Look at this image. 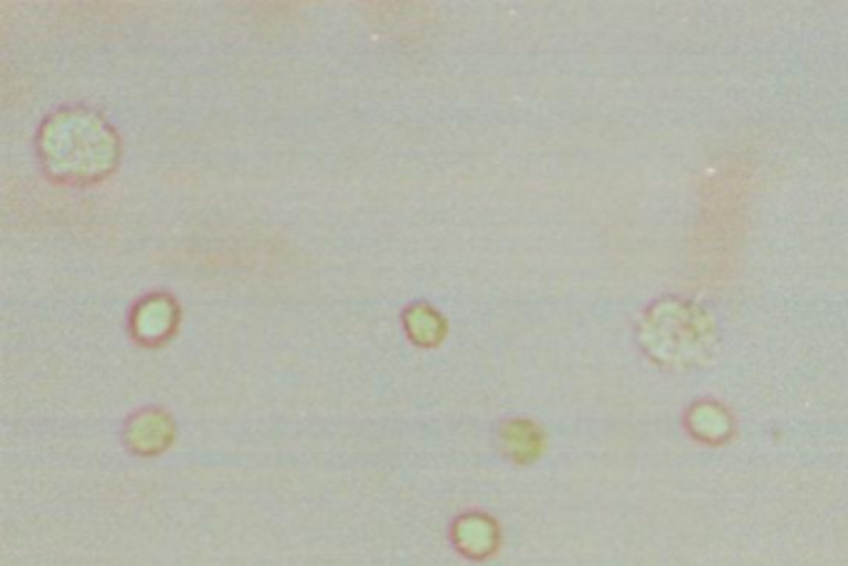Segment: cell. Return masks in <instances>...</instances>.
Listing matches in <instances>:
<instances>
[{"label":"cell","mask_w":848,"mask_h":566,"mask_svg":"<svg viewBox=\"0 0 848 566\" xmlns=\"http://www.w3.org/2000/svg\"><path fill=\"white\" fill-rule=\"evenodd\" d=\"M47 169L63 182H95L110 172L117 157V139L97 115L83 109L51 117L41 132Z\"/></svg>","instance_id":"1"},{"label":"cell","mask_w":848,"mask_h":566,"mask_svg":"<svg viewBox=\"0 0 848 566\" xmlns=\"http://www.w3.org/2000/svg\"><path fill=\"white\" fill-rule=\"evenodd\" d=\"M177 303L167 293L147 296L132 311V333L140 343L157 345L170 338L177 325Z\"/></svg>","instance_id":"2"},{"label":"cell","mask_w":848,"mask_h":566,"mask_svg":"<svg viewBox=\"0 0 848 566\" xmlns=\"http://www.w3.org/2000/svg\"><path fill=\"white\" fill-rule=\"evenodd\" d=\"M174 437L172 417L162 410L137 413L125 427V442L137 455H157L170 447Z\"/></svg>","instance_id":"3"},{"label":"cell","mask_w":848,"mask_h":566,"mask_svg":"<svg viewBox=\"0 0 848 566\" xmlns=\"http://www.w3.org/2000/svg\"><path fill=\"white\" fill-rule=\"evenodd\" d=\"M453 544L470 559H486L498 549L500 530L488 514H463L453 524Z\"/></svg>","instance_id":"4"},{"label":"cell","mask_w":848,"mask_h":566,"mask_svg":"<svg viewBox=\"0 0 848 566\" xmlns=\"http://www.w3.org/2000/svg\"><path fill=\"white\" fill-rule=\"evenodd\" d=\"M500 450L512 462L528 464L545 450V435L530 420H510L500 427Z\"/></svg>","instance_id":"5"},{"label":"cell","mask_w":848,"mask_h":566,"mask_svg":"<svg viewBox=\"0 0 848 566\" xmlns=\"http://www.w3.org/2000/svg\"><path fill=\"white\" fill-rule=\"evenodd\" d=\"M687 430L692 432L697 440L719 445L732 435V417L722 405L702 401L689 407L687 413Z\"/></svg>","instance_id":"6"},{"label":"cell","mask_w":848,"mask_h":566,"mask_svg":"<svg viewBox=\"0 0 848 566\" xmlns=\"http://www.w3.org/2000/svg\"><path fill=\"white\" fill-rule=\"evenodd\" d=\"M403 325H406L411 341L423 348L438 345L443 335H446V321H443V316L428 303L409 306L406 311H403Z\"/></svg>","instance_id":"7"}]
</instances>
